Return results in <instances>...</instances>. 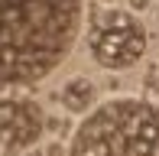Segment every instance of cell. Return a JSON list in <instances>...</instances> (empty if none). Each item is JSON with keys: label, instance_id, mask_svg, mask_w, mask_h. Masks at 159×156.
Segmentation results:
<instances>
[{"label": "cell", "instance_id": "cell-1", "mask_svg": "<svg viewBox=\"0 0 159 156\" xmlns=\"http://www.w3.org/2000/svg\"><path fill=\"white\" fill-rule=\"evenodd\" d=\"M81 0H0V88L36 85L78 39Z\"/></svg>", "mask_w": 159, "mask_h": 156}, {"label": "cell", "instance_id": "cell-2", "mask_svg": "<svg viewBox=\"0 0 159 156\" xmlns=\"http://www.w3.org/2000/svg\"><path fill=\"white\" fill-rule=\"evenodd\" d=\"M68 156H159V104L114 98L81 120Z\"/></svg>", "mask_w": 159, "mask_h": 156}, {"label": "cell", "instance_id": "cell-3", "mask_svg": "<svg viewBox=\"0 0 159 156\" xmlns=\"http://www.w3.org/2000/svg\"><path fill=\"white\" fill-rule=\"evenodd\" d=\"M88 49L94 62L107 72H124L136 65L140 55L146 52V30L143 23L127 10H107L101 13L91 26Z\"/></svg>", "mask_w": 159, "mask_h": 156}, {"label": "cell", "instance_id": "cell-4", "mask_svg": "<svg viewBox=\"0 0 159 156\" xmlns=\"http://www.w3.org/2000/svg\"><path fill=\"white\" fill-rule=\"evenodd\" d=\"M42 117L39 104L23 98H3L0 101V140L7 146V156H16L20 150L33 146L42 137Z\"/></svg>", "mask_w": 159, "mask_h": 156}, {"label": "cell", "instance_id": "cell-5", "mask_svg": "<svg viewBox=\"0 0 159 156\" xmlns=\"http://www.w3.org/2000/svg\"><path fill=\"white\" fill-rule=\"evenodd\" d=\"M94 98H98V88L91 78H71L62 88V108L71 111V114H81L94 104Z\"/></svg>", "mask_w": 159, "mask_h": 156}, {"label": "cell", "instance_id": "cell-6", "mask_svg": "<svg viewBox=\"0 0 159 156\" xmlns=\"http://www.w3.org/2000/svg\"><path fill=\"white\" fill-rule=\"evenodd\" d=\"M130 7H133V10H146L149 0H130Z\"/></svg>", "mask_w": 159, "mask_h": 156}, {"label": "cell", "instance_id": "cell-7", "mask_svg": "<svg viewBox=\"0 0 159 156\" xmlns=\"http://www.w3.org/2000/svg\"><path fill=\"white\" fill-rule=\"evenodd\" d=\"M49 156H62V150L59 146H49Z\"/></svg>", "mask_w": 159, "mask_h": 156}]
</instances>
